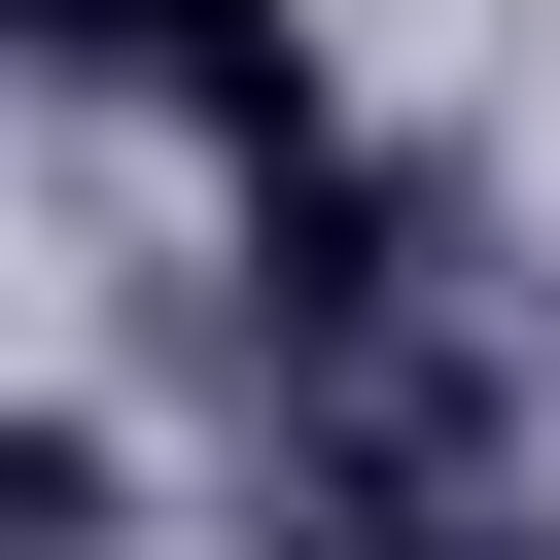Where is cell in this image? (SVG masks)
I'll list each match as a JSON object with an SVG mask.
<instances>
[{
  "label": "cell",
  "mask_w": 560,
  "mask_h": 560,
  "mask_svg": "<svg viewBox=\"0 0 560 560\" xmlns=\"http://www.w3.org/2000/svg\"><path fill=\"white\" fill-rule=\"evenodd\" d=\"M0 560H140V420L105 385H0Z\"/></svg>",
  "instance_id": "cell-1"
},
{
  "label": "cell",
  "mask_w": 560,
  "mask_h": 560,
  "mask_svg": "<svg viewBox=\"0 0 560 560\" xmlns=\"http://www.w3.org/2000/svg\"><path fill=\"white\" fill-rule=\"evenodd\" d=\"M0 35H35V70H105V105L175 70V0H0Z\"/></svg>",
  "instance_id": "cell-2"
}]
</instances>
